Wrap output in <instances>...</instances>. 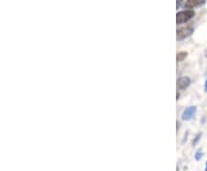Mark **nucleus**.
Returning a JSON list of instances; mask_svg holds the SVG:
<instances>
[{
    "instance_id": "nucleus-1",
    "label": "nucleus",
    "mask_w": 207,
    "mask_h": 171,
    "mask_svg": "<svg viewBox=\"0 0 207 171\" xmlns=\"http://www.w3.org/2000/svg\"><path fill=\"white\" fill-rule=\"evenodd\" d=\"M193 16H195V12L192 11V9H185V11H182L180 13H177L176 22H177V24H182V23H185V22L190 21Z\"/></svg>"
},
{
    "instance_id": "nucleus-2",
    "label": "nucleus",
    "mask_w": 207,
    "mask_h": 171,
    "mask_svg": "<svg viewBox=\"0 0 207 171\" xmlns=\"http://www.w3.org/2000/svg\"><path fill=\"white\" fill-rule=\"evenodd\" d=\"M192 33H193V28L192 26H183V28L177 30L176 38H177V40H183V39L191 36Z\"/></svg>"
},
{
    "instance_id": "nucleus-3",
    "label": "nucleus",
    "mask_w": 207,
    "mask_h": 171,
    "mask_svg": "<svg viewBox=\"0 0 207 171\" xmlns=\"http://www.w3.org/2000/svg\"><path fill=\"white\" fill-rule=\"evenodd\" d=\"M206 4V0H186L184 7L186 9H192V8H198Z\"/></svg>"
},
{
    "instance_id": "nucleus-4",
    "label": "nucleus",
    "mask_w": 207,
    "mask_h": 171,
    "mask_svg": "<svg viewBox=\"0 0 207 171\" xmlns=\"http://www.w3.org/2000/svg\"><path fill=\"white\" fill-rule=\"evenodd\" d=\"M196 111H197V108L195 106L188 107V108L183 111V114H182V119H184V121H190V119L195 116Z\"/></svg>"
},
{
    "instance_id": "nucleus-5",
    "label": "nucleus",
    "mask_w": 207,
    "mask_h": 171,
    "mask_svg": "<svg viewBox=\"0 0 207 171\" xmlns=\"http://www.w3.org/2000/svg\"><path fill=\"white\" fill-rule=\"evenodd\" d=\"M190 84H191V79L189 77H181L177 80V86L180 90H185L186 87L190 86Z\"/></svg>"
},
{
    "instance_id": "nucleus-6",
    "label": "nucleus",
    "mask_w": 207,
    "mask_h": 171,
    "mask_svg": "<svg viewBox=\"0 0 207 171\" xmlns=\"http://www.w3.org/2000/svg\"><path fill=\"white\" fill-rule=\"evenodd\" d=\"M186 56H188V53L186 52H180V53H177V57H176V59H177L178 62H181V61H183Z\"/></svg>"
},
{
    "instance_id": "nucleus-7",
    "label": "nucleus",
    "mask_w": 207,
    "mask_h": 171,
    "mask_svg": "<svg viewBox=\"0 0 207 171\" xmlns=\"http://www.w3.org/2000/svg\"><path fill=\"white\" fill-rule=\"evenodd\" d=\"M202 150L199 149L198 152H197V154H196V160L199 161L200 159H202Z\"/></svg>"
},
{
    "instance_id": "nucleus-8",
    "label": "nucleus",
    "mask_w": 207,
    "mask_h": 171,
    "mask_svg": "<svg viewBox=\"0 0 207 171\" xmlns=\"http://www.w3.org/2000/svg\"><path fill=\"white\" fill-rule=\"evenodd\" d=\"M181 4H182V0H176V5H177V7H181Z\"/></svg>"
},
{
    "instance_id": "nucleus-9",
    "label": "nucleus",
    "mask_w": 207,
    "mask_h": 171,
    "mask_svg": "<svg viewBox=\"0 0 207 171\" xmlns=\"http://www.w3.org/2000/svg\"><path fill=\"white\" fill-rule=\"evenodd\" d=\"M205 92H207V78H206V82H205Z\"/></svg>"
},
{
    "instance_id": "nucleus-10",
    "label": "nucleus",
    "mask_w": 207,
    "mask_h": 171,
    "mask_svg": "<svg viewBox=\"0 0 207 171\" xmlns=\"http://www.w3.org/2000/svg\"><path fill=\"white\" fill-rule=\"evenodd\" d=\"M205 171H207V166H206V169H205Z\"/></svg>"
},
{
    "instance_id": "nucleus-11",
    "label": "nucleus",
    "mask_w": 207,
    "mask_h": 171,
    "mask_svg": "<svg viewBox=\"0 0 207 171\" xmlns=\"http://www.w3.org/2000/svg\"><path fill=\"white\" fill-rule=\"evenodd\" d=\"M206 56H207V53H206Z\"/></svg>"
}]
</instances>
